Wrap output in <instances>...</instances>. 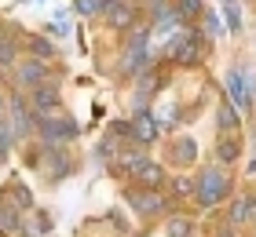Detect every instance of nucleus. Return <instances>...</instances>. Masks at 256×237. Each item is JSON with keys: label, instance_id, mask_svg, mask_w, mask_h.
Listing matches in <instances>:
<instances>
[{"label": "nucleus", "instance_id": "1", "mask_svg": "<svg viewBox=\"0 0 256 237\" xmlns=\"http://www.w3.org/2000/svg\"><path fill=\"white\" fill-rule=\"evenodd\" d=\"M118 168H121L124 175H132L136 183L150 186V190H158L161 183H165V172H161V164H154L146 153H121Z\"/></svg>", "mask_w": 256, "mask_h": 237}, {"label": "nucleus", "instance_id": "2", "mask_svg": "<svg viewBox=\"0 0 256 237\" xmlns=\"http://www.w3.org/2000/svg\"><path fill=\"white\" fill-rule=\"evenodd\" d=\"M227 194H230V175L220 172V168H205L202 179H198V186H194L198 205H205V208H216Z\"/></svg>", "mask_w": 256, "mask_h": 237}, {"label": "nucleus", "instance_id": "3", "mask_svg": "<svg viewBox=\"0 0 256 237\" xmlns=\"http://www.w3.org/2000/svg\"><path fill=\"white\" fill-rule=\"evenodd\" d=\"M128 205H132L139 216H161V212L168 208V197L161 194V190L143 186V190H128Z\"/></svg>", "mask_w": 256, "mask_h": 237}, {"label": "nucleus", "instance_id": "4", "mask_svg": "<svg viewBox=\"0 0 256 237\" xmlns=\"http://www.w3.org/2000/svg\"><path fill=\"white\" fill-rule=\"evenodd\" d=\"M77 132H80V128L70 121V117H62V121H59V117H44V121H40V135L48 142H70V139H77Z\"/></svg>", "mask_w": 256, "mask_h": 237}, {"label": "nucleus", "instance_id": "5", "mask_svg": "<svg viewBox=\"0 0 256 237\" xmlns=\"http://www.w3.org/2000/svg\"><path fill=\"white\" fill-rule=\"evenodd\" d=\"M202 37L198 33H183V37L176 40V47H172V58H176L180 66H194V62H202Z\"/></svg>", "mask_w": 256, "mask_h": 237}, {"label": "nucleus", "instance_id": "6", "mask_svg": "<svg viewBox=\"0 0 256 237\" xmlns=\"http://www.w3.org/2000/svg\"><path fill=\"white\" fill-rule=\"evenodd\" d=\"M227 99L238 106V110H249V80H246V69H227Z\"/></svg>", "mask_w": 256, "mask_h": 237}, {"label": "nucleus", "instance_id": "7", "mask_svg": "<svg viewBox=\"0 0 256 237\" xmlns=\"http://www.w3.org/2000/svg\"><path fill=\"white\" fill-rule=\"evenodd\" d=\"M150 33H136L132 44H128V73H143L150 66V47H146Z\"/></svg>", "mask_w": 256, "mask_h": 237}, {"label": "nucleus", "instance_id": "8", "mask_svg": "<svg viewBox=\"0 0 256 237\" xmlns=\"http://www.w3.org/2000/svg\"><path fill=\"white\" fill-rule=\"evenodd\" d=\"M59 110V88L55 84H40V88H33V113L40 117H48V113H55Z\"/></svg>", "mask_w": 256, "mask_h": 237}, {"label": "nucleus", "instance_id": "9", "mask_svg": "<svg viewBox=\"0 0 256 237\" xmlns=\"http://www.w3.org/2000/svg\"><path fill=\"white\" fill-rule=\"evenodd\" d=\"M11 128H15V135H30V128H33V113L22 95L11 99Z\"/></svg>", "mask_w": 256, "mask_h": 237}, {"label": "nucleus", "instance_id": "10", "mask_svg": "<svg viewBox=\"0 0 256 237\" xmlns=\"http://www.w3.org/2000/svg\"><path fill=\"white\" fill-rule=\"evenodd\" d=\"M132 135L139 142H154L158 139V121H154V113H139L136 121H132Z\"/></svg>", "mask_w": 256, "mask_h": 237}, {"label": "nucleus", "instance_id": "11", "mask_svg": "<svg viewBox=\"0 0 256 237\" xmlns=\"http://www.w3.org/2000/svg\"><path fill=\"white\" fill-rule=\"evenodd\" d=\"M18 80H22V84L40 88V84H44V62H40V58H30V62H22V66H18Z\"/></svg>", "mask_w": 256, "mask_h": 237}, {"label": "nucleus", "instance_id": "12", "mask_svg": "<svg viewBox=\"0 0 256 237\" xmlns=\"http://www.w3.org/2000/svg\"><path fill=\"white\" fill-rule=\"evenodd\" d=\"M252 208H256V197L246 194V197H238L234 205H230V223H246L252 216Z\"/></svg>", "mask_w": 256, "mask_h": 237}, {"label": "nucleus", "instance_id": "13", "mask_svg": "<svg viewBox=\"0 0 256 237\" xmlns=\"http://www.w3.org/2000/svg\"><path fill=\"white\" fill-rule=\"evenodd\" d=\"M216 121H220V128H224V132H234V128H238V113H234V106H220Z\"/></svg>", "mask_w": 256, "mask_h": 237}, {"label": "nucleus", "instance_id": "14", "mask_svg": "<svg viewBox=\"0 0 256 237\" xmlns=\"http://www.w3.org/2000/svg\"><path fill=\"white\" fill-rule=\"evenodd\" d=\"M11 139H15V128H11V121H4V117H0V161L8 157V146H11Z\"/></svg>", "mask_w": 256, "mask_h": 237}, {"label": "nucleus", "instance_id": "15", "mask_svg": "<svg viewBox=\"0 0 256 237\" xmlns=\"http://www.w3.org/2000/svg\"><path fill=\"white\" fill-rule=\"evenodd\" d=\"M194 150H198V146H194V139H180L176 146H172V153H176L180 161H194Z\"/></svg>", "mask_w": 256, "mask_h": 237}, {"label": "nucleus", "instance_id": "16", "mask_svg": "<svg viewBox=\"0 0 256 237\" xmlns=\"http://www.w3.org/2000/svg\"><path fill=\"white\" fill-rule=\"evenodd\" d=\"M74 7L80 15H99V11H106V0H77Z\"/></svg>", "mask_w": 256, "mask_h": 237}, {"label": "nucleus", "instance_id": "17", "mask_svg": "<svg viewBox=\"0 0 256 237\" xmlns=\"http://www.w3.org/2000/svg\"><path fill=\"white\" fill-rule=\"evenodd\" d=\"M168 237H190V223L187 219H172L168 223Z\"/></svg>", "mask_w": 256, "mask_h": 237}, {"label": "nucleus", "instance_id": "18", "mask_svg": "<svg viewBox=\"0 0 256 237\" xmlns=\"http://www.w3.org/2000/svg\"><path fill=\"white\" fill-rule=\"evenodd\" d=\"M234 157H238V142L224 139V142H220V161H234Z\"/></svg>", "mask_w": 256, "mask_h": 237}, {"label": "nucleus", "instance_id": "19", "mask_svg": "<svg viewBox=\"0 0 256 237\" xmlns=\"http://www.w3.org/2000/svg\"><path fill=\"white\" fill-rule=\"evenodd\" d=\"M0 62L15 66V44H11V40H0Z\"/></svg>", "mask_w": 256, "mask_h": 237}, {"label": "nucleus", "instance_id": "20", "mask_svg": "<svg viewBox=\"0 0 256 237\" xmlns=\"http://www.w3.org/2000/svg\"><path fill=\"white\" fill-rule=\"evenodd\" d=\"M176 11H180L183 18H190V15H198V11H202V0H180Z\"/></svg>", "mask_w": 256, "mask_h": 237}, {"label": "nucleus", "instance_id": "21", "mask_svg": "<svg viewBox=\"0 0 256 237\" xmlns=\"http://www.w3.org/2000/svg\"><path fill=\"white\" fill-rule=\"evenodd\" d=\"M30 47H33V51H37L40 58H48V55H52V44L44 40V37H33V40H30Z\"/></svg>", "mask_w": 256, "mask_h": 237}, {"label": "nucleus", "instance_id": "22", "mask_svg": "<svg viewBox=\"0 0 256 237\" xmlns=\"http://www.w3.org/2000/svg\"><path fill=\"white\" fill-rule=\"evenodd\" d=\"M0 227H4V230H15L18 227V219H15V212H11V208L0 212Z\"/></svg>", "mask_w": 256, "mask_h": 237}, {"label": "nucleus", "instance_id": "23", "mask_svg": "<svg viewBox=\"0 0 256 237\" xmlns=\"http://www.w3.org/2000/svg\"><path fill=\"white\" fill-rule=\"evenodd\" d=\"M172 190H176L180 197H187V194H194V186H190V179H176V183H172Z\"/></svg>", "mask_w": 256, "mask_h": 237}, {"label": "nucleus", "instance_id": "24", "mask_svg": "<svg viewBox=\"0 0 256 237\" xmlns=\"http://www.w3.org/2000/svg\"><path fill=\"white\" fill-rule=\"evenodd\" d=\"M224 15H227V26H230V29H238V26H242V15H238L234 7H224Z\"/></svg>", "mask_w": 256, "mask_h": 237}, {"label": "nucleus", "instance_id": "25", "mask_svg": "<svg viewBox=\"0 0 256 237\" xmlns=\"http://www.w3.org/2000/svg\"><path fill=\"white\" fill-rule=\"evenodd\" d=\"M205 29H208V33H220V22H216V15H208V18H205Z\"/></svg>", "mask_w": 256, "mask_h": 237}, {"label": "nucleus", "instance_id": "26", "mask_svg": "<svg viewBox=\"0 0 256 237\" xmlns=\"http://www.w3.org/2000/svg\"><path fill=\"white\" fill-rule=\"evenodd\" d=\"M249 172H252V175H256V161H252V164H249Z\"/></svg>", "mask_w": 256, "mask_h": 237}, {"label": "nucleus", "instance_id": "27", "mask_svg": "<svg viewBox=\"0 0 256 237\" xmlns=\"http://www.w3.org/2000/svg\"><path fill=\"white\" fill-rule=\"evenodd\" d=\"M0 110H4V95H0Z\"/></svg>", "mask_w": 256, "mask_h": 237}]
</instances>
